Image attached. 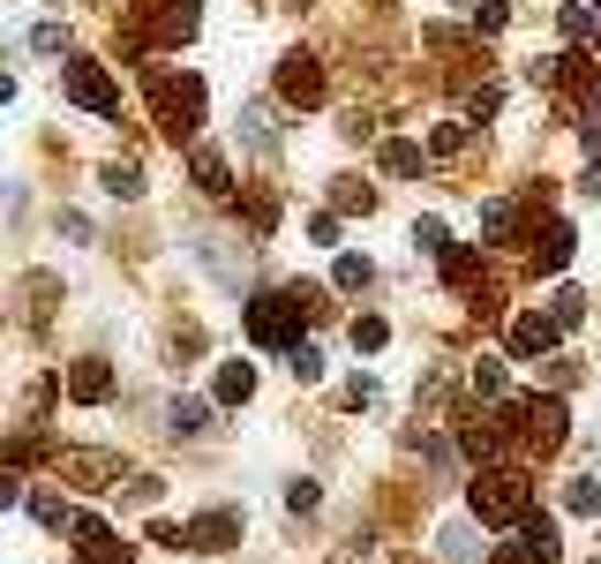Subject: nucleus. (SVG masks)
Wrapping results in <instances>:
<instances>
[{
    "label": "nucleus",
    "instance_id": "f257e3e1",
    "mask_svg": "<svg viewBox=\"0 0 601 564\" xmlns=\"http://www.w3.org/2000/svg\"><path fill=\"white\" fill-rule=\"evenodd\" d=\"M526 512H534V489H526V475L496 467V475L473 481V520H481V527H518Z\"/></svg>",
    "mask_w": 601,
    "mask_h": 564
},
{
    "label": "nucleus",
    "instance_id": "f03ea898",
    "mask_svg": "<svg viewBox=\"0 0 601 564\" xmlns=\"http://www.w3.org/2000/svg\"><path fill=\"white\" fill-rule=\"evenodd\" d=\"M151 98H159V129L173 135V143H188V135L204 129V84L196 76H151Z\"/></svg>",
    "mask_w": 601,
    "mask_h": 564
},
{
    "label": "nucleus",
    "instance_id": "7ed1b4c3",
    "mask_svg": "<svg viewBox=\"0 0 601 564\" xmlns=\"http://www.w3.org/2000/svg\"><path fill=\"white\" fill-rule=\"evenodd\" d=\"M316 302V294H308V286H294V294H256V302H249V339H256V347H294V332H300V308Z\"/></svg>",
    "mask_w": 601,
    "mask_h": 564
},
{
    "label": "nucleus",
    "instance_id": "20e7f679",
    "mask_svg": "<svg viewBox=\"0 0 601 564\" xmlns=\"http://www.w3.org/2000/svg\"><path fill=\"white\" fill-rule=\"evenodd\" d=\"M61 90H68L84 113H121V84H113L98 61H68V68H61Z\"/></svg>",
    "mask_w": 601,
    "mask_h": 564
},
{
    "label": "nucleus",
    "instance_id": "39448f33",
    "mask_svg": "<svg viewBox=\"0 0 601 564\" xmlns=\"http://www.w3.org/2000/svg\"><path fill=\"white\" fill-rule=\"evenodd\" d=\"M278 98H294V106H316V98H324L316 53H286V61H278Z\"/></svg>",
    "mask_w": 601,
    "mask_h": 564
},
{
    "label": "nucleus",
    "instance_id": "423d86ee",
    "mask_svg": "<svg viewBox=\"0 0 601 564\" xmlns=\"http://www.w3.org/2000/svg\"><path fill=\"white\" fill-rule=\"evenodd\" d=\"M181 542H188V550H204V557H218V550H233V542H241V512H204V520H188Z\"/></svg>",
    "mask_w": 601,
    "mask_h": 564
},
{
    "label": "nucleus",
    "instance_id": "0eeeda50",
    "mask_svg": "<svg viewBox=\"0 0 601 564\" xmlns=\"http://www.w3.org/2000/svg\"><path fill=\"white\" fill-rule=\"evenodd\" d=\"M557 332H564V324H557V316H542V308H534V316H518V324H512V361L549 354V347H557Z\"/></svg>",
    "mask_w": 601,
    "mask_h": 564
},
{
    "label": "nucleus",
    "instance_id": "6e6552de",
    "mask_svg": "<svg viewBox=\"0 0 601 564\" xmlns=\"http://www.w3.org/2000/svg\"><path fill=\"white\" fill-rule=\"evenodd\" d=\"M76 557L84 564H129V542H113V527L76 520Z\"/></svg>",
    "mask_w": 601,
    "mask_h": 564
},
{
    "label": "nucleus",
    "instance_id": "1a4fd4ad",
    "mask_svg": "<svg viewBox=\"0 0 601 564\" xmlns=\"http://www.w3.org/2000/svg\"><path fill=\"white\" fill-rule=\"evenodd\" d=\"M518 550H526V564H557L564 550H557V520L549 512H526L518 520Z\"/></svg>",
    "mask_w": 601,
    "mask_h": 564
},
{
    "label": "nucleus",
    "instance_id": "9d476101",
    "mask_svg": "<svg viewBox=\"0 0 601 564\" xmlns=\"http://www.w3.org/2000/svg\"><path fill=\"white\" fill-rule=\"evenodd\" d=\"M564 422H571L564 399H526V436H534L542 452H557V444H564Z\"/></svg>",
    "mask_w": 601,
    "mask_h": 564
},
{
    "label": "nucleus",
    "instance_id": "9b49d317",
    "mask_svg": "<svg viewBox=\"0 0 601 564\" xmlns=\"http://www.w3.org/2000/svg\"><path fill=\"white\" fill-rule=\"evenodd\" d=\"M68 399H84V406H98V399H113V369L90 354V361H76L68 369Z\"/></svg>",
    "mask_w": 601,
    "mask_h": 564
},
{
    "label": "nucleus",
    "instance_id": "f8f14e48",
    "mask_svg": "<svg viewBox=\"0 0 601 564\" xmlns=\"http://www.w3.org/2000/svg\"><path fill=\"white\" fill-rule=\"evenodd\" d=\"M571 249H579V234H571V226L557 218V226L534 241V263H542V271H564V263H571Z\"/></svg>",
    "mask_w": 601,
    "mask_h": 564
},
{
    "label": "nucleus",
    "instance_id": "ddd939ff",
    "mask_svg": "<svg viewBox=\"0 0 601 564\" xmlns=\"http://www.w3.org/2000/svg\"><path fill=\"white\" fill-rule=\"evenodd\" d=\"M436 550L451 564H481V534H473V520H451L444 534H436Z\"/></svg>",
    "mask_w": 601,
    "mask_h": 564
},
{
    "label": "nucleus",
    "instance_id": "4468645a",
    "mask_svg": "<svg viewBox=\"0 0 601 564\" xmlns=\"http://www.w3.org/2000/svg\"><path fill=\"white\" fill-rule=\"evenodd\" d=\"M218 399H226V406H249V399H256V369H249V361H226V369H218Z\"/></svg>",
    "mask_w": 601,
    "mask_h": 564
},
{
    "label": "nucleus",
    "instance_id": "2eb2a0df",
    "mask_svg": "<svg viewBox=\"0 0 601 564\" xmlns=\"http://www.w3.org/2000/svg\"><path fill=\"white\" fill-rule=\"evenodd\" d=\"M481 234H489V241H512L518 234V204L512 196H489V204H481Z\"/></svg>",
    "mask_w": 601,
    "mask_h": 564
},
{
    "label": "nucleus",
    "instance_id": "dca6fc26",
    "mask_svg": "<svg viewBox=\"0 0 601 564\" xmlns=\"http://www.w3.org/2000/svg\"><path fill=\"white\" fill-rule=\"evenodd\" d=\"M166 430H173V436H204V430H211V406H204V399H173Z\"/></svg>",
    "mask_w": 601,
    "mask_h": 564
},
{
    "label": "nucleus",
    "instance_id": "f3484780",
    "mask_svg": "<svg viewBox=\"0 0 601 564\" xmlns=\"http://www.w3.org/2000/svg\"><path fill=\"white\" fill-rule=\"evenodd\" d=\"M564 505H571L579 520H601V475H579L571 489H564Z\"/></svg>",
    "mask_w": 601,
    "mask_h": 564
},
{
    "label": "nucleus",
    "instance_id": "a211bd4d",
    "mask_svg": "<svg viewBox=\"0 0 601 564\" xmlns=\"http://www.w3.org/2000/svg\"><path fill=\"white\" fill-rule=\"evenodd\" d=\"M98 188H106V196H129V204H135V196H143V174H135L129 159H113V166L98 174Z\"/></svg>",
    "mask_w": 601,
    "mask_h": 564
},
{
    "label": "nucleus",
    "instance_id": "6ab92c4d",
    "mask_svg": "<svg viewBox=\"0 0 601 564\" xmlns=\"http://www.w3.org/2000/svg\"><path fill=\"white\" fill-rule=\"evenodd\" d=\"M376 159H384V174H422V143H406V135H398V143H384V151H376Z\"/></svg>",
    "mask_w": 601,
    "mask_h": 564
},
{
    "label": "nucleus",
    "instance_id": "aec40b11",
    "mask_svg": "<svg viewBox=\"0 0 601 564\" xmlns=\"http://www.w3.org/2000/svg\"><path fill=\"white\" fill-rule=\"evenodd\" d=\"M196 188H204V196H226V188H233V181H226V159H218V151H196Z\"/></svg>",
    "mask_w": 601,
    "mask_h": 564
},
{
    "label": "nucleus",
    "instance_id": "412c9836",
    "mask_svg": "<svg viewBox=\"0 0 601 564\" xmlns=\"http://www.w3.org/2000/svg\"><path fill=\"white\" fill-rule=\"evenodd\" d=\"M286 369H294V384H316V377H324V354L308 347V339H294V347H286Z\"/></svg>",
    "mask_w": 601,
    "mask_h": 564
},
{
    "label": "nucleus",
    "instance_id": "4be33fe9",
    "mask_svg": "<svg viewBox=\"0 0 601 564\" xmlns=\"http://www.w3.org/2000/svg\"><path fill=\"white\" fill-rule=\"evenodd\" d=\"M549 316H557L564 332H571V324L587 316V294H579V286H557V294H549Z\"/></svg>",
    "mask_w": 601,
    "mask_h": 564
},
{
    "label": "nucleus",
    "instance_id": "5701e85b",
    "mask_svg": "<svg viewBox=\"0 0 601 564\" xmlns=\"http://www.w3.org/2000/svg\"><path fill=\"white\" fill-rule=\"evenodd\" d=\"M384 339H391V324H384V316H353V347H361V354H376Z\"/></svg>",
    "mask_w": 601,
    "mask_h": 564
},
{
    "label": "nucleus",
    "instance_id": "b1692460",
    "mask_svg": "<svg viewBox=\"0 0 601 564\" xmlns=\"http://www.w3.org/2000/svg\"><path fill=\"white\" fill-rule=\"evenodd\" d=\"M473 391L481 399H504V361H473Z\"/></svg>",
    "mask_w": 601,
    "mask_h": 564
},
{
    "label": "nucleus",
    "instance_id": "393cba45",
    "mask_svg": "<svg viewBox=\"0 0 601 564\" xmlns=\"http://www.w3.org/2000/svg\"><path fill=\"white\" fill-rule=\"evenodd\" d=\"M241 121H249V143H256V151H271V143H278V135H271V106H249Z\"/></svg>",
    "mask_w": 601,
    "mask_h": 564
},
{
    "label": "nucleus",
    "instance_id": "a878e982",
    "mask_svg": "<svg viewBox=\"0 0 601 564\" xmlns=\"http://www.w3.org/2000/svg\"><path fill=\"white\" fill-rule=\"evenodd\" d=\"M331 279H339L346 294H353V286H369V257H339V271H331Z\"/></svg>",
    "mask_w": 601,
    "mask_h": 564
},
{
    "label": "nucleus",
    "instance_id": "bb28decb",
    "mask_svg": "<svg viewBox=\"0 0 601 564\" xmlns=\"http://www.w3.org/2000/svg\"><path fill=\"white\" fill-rule=\"evenodd\" d=\"M414 249H451L444 241V218H414Z\"/></svg>",
    "mask_w": 601,
    "mask_h": 564
},
{
    "label": "nucleus",
    "instance_id": "cd10ccee",
    "mask_svg": "<svg viewBox=\"0 0 601 564\" xmlns=\"http://www.w3.org/2000/svg\"><path fill=\"white\" fill-rule=\"evenodd\" d=\"M316 497H324L316 481H286V512H316Z\"/></svg>",
    "mask_w": 601,
    "mask_h": 564
},
{
    "label": "nucleus",
    "instance_id": "c85d7f7f",
    "mask_svg": "<svg viewBox=\"0 0 601 564\" xmlns=\"http://www.w3.org/2000/svg\"><path fill=\"white\" fill-rule=\"evenodd\" d=\"M444 279H451V286H467V279H473V257H467V249H444Z\"/></svg>",
    "mask_w": 601,
    "mask_h": 564
},
{
    "label": "nucleus",
    "instance_id": "c756f323",
    "mask_svg": "<svg viewBox=\"0 0 601 564\" xmlns=\"http://www.w3.org/2000/svg\"><path fill=\"white\" fill-rule=\"evenodd\" d=\"M504 15H512L504 0H473V23H481V31H504Z\"/></svg>",
    "mask_w": 601,
    "mask_h": 564
},
{
    "label": "nucleus",
    "instance_id": "7c9ffc66",
    "mask_svg": "<svg viewBox=\"0 0 601 564\" xmlns=\"http://www.w3.org/2000/svg\"><path fill=\"white\" fill-rule=\"evenodd\" d=\"M467 452H473V459H496V430H481V422H467Z\"/></svg>",
    "mask_w": 601,
    "mask_h": 564
},
{
    "label": "nucleus",
    "instance_id": "2f4dec72",
    "mask_svg": "<svg viewBox=\"0 0 601 564\" xmlns=\"http://www.w3.org/2000/svg\"><path fill=\"white\" fill-rule=\"evenodd\" d=\"M15 497H23V489H15V481L0 475V512H8V505H15Z\"/></svg>",
    "mask_w": 601,
    "mask_h": 564
},
{
    "label": "nucleus",
    "instance_id": "473e14b6",
    "mask_svg": "<svg viewBox=\"0 0 601 564\" xmlns=\"http://www.w3.org/2000/svg\"><path fill=\"white\" fill-rule=\"evenodd\" d=\"M8 98H15V84H8V76H0V106H8Z\"/></svg>",
    "mask_w": 601,
    "mask_h": 564
},
{
    "label": "nucleus",
    "instance_id": "72a5a7b5",
    "mask_svg": "<svg viewBox=\"0 0 601 564\" xmlns=\"http://www.w3.org/2000/svg\"><path fill=\"white\" fill-rule=\"evenodd\" d=\"M594 8H601V0H594Z\"/></svg>",
    "mask_w": 601,
    "mask_h": 564
}]
</instances>
